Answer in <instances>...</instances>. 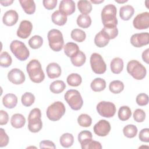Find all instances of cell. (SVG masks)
<instances>
[{"instance_id":"24","label":"cell","mask_w":149,"mask_h":149,"mask_svg":"<svg viewBox=\"0 0 149 149\" xmlns=\"http://www.w3.org/2000/svg\"><path fill=\"white\" fill-rule=\"evenodd\" d=\"M110 68L113 73H120L123 69V61L122 59L119 57L114 58L111 62Z\"/></svg>"},{"instance_id":"36","label":"cell","mask_w":149,"mask_h":149,"mask_svg":"<svg viewBox=\"0 0 149 149\" xmlns=\"http://www.w3.org/2000/svg\"><path fill=\"white\" fill-rule=\"evenodd\" d=\"M109 89L113 94H119L124 89V84L120 80H113L109 83Z\"/></svg>"},{"instance_id":"42","label":"cell","mask_w":149,"mask_h":149,"mask_svg":"<svg viewBox=\"0 0 149 149\" xmlns=\"http://www.w3.org/2000/svg\"><path fill=\"white\" fill-rule=\"evenodd\" d=\"M34 95L30 92H26L22 96L21 101L22 104L25 107L31 106L34 102Z\"/></svg>"},{"instance_id":"44","label":"cell","mask_w":149,"mask_h":149,"mask_svg":"<svg viewBox=\"0 0 149 149\" xmlns=\"http://www.w3.org/2000/svg\"><path fill=\"white\" fill-rule=\"evenodd\" d=\"M133 119L137 122H143L146 119V113L141 109H136L133 113Z\"/></svg>"},{"instance_id":"51","label":"cell","mask_w":149,"mask_h":149,"mask_svg":"<svg viewBox=\"0 0 149 149\" xmlns=\"http://www.w3.org/2000/svg\"><path fill=\"white\" fill-rule=\"evenodd\" d=\"M9 121V115L8 113L3 111H0V125H6Z\"/></svg>"},{"instance_id":"12","label":"cell","mask_w":149,"mask_h":149,"mask_svg":"<svg viewBox=\"0 0 149 149\" xmlns=\"http://www.w3.org/2000/svg\"><path fill=\"white\" fill-rule=\"evenodd\" d=\"M130 43L135 47L139 48L149 43V34L147 32L134 34L130 37Z\"/></svg>"},{"instance_id":"1","label":"cell","mask_w":149,"mask_h":149,"mask_svg":"<svg viewBox=\"0 0 149 149\" xmlns=\"http://www.w3.org/2000/svg\"><path fill=\"white\" fill-rule=\"evenodd\" d=\"M117 9L113 4L105 5L101 11V20L105 27H116L118 19L116 17Z\"/></svg>"},{"instance_id":"4","label":"cell","mask_w":149,"mask_h":149,"mask_svg":"<svg viewBox=\"0 0 149 149\" xmlns=\"http://www.w3.org/2000/svg\"><path fill=\"white\" fill-rule=\"evenodd\" d=\"M41 110L36 108L33 109L28 116V129L32 133L40 132L42 127V122L41 119Z\"/></svg>"},{"instance_id":"11","label":"cell","mask_w":149,"mask_h":149,"mask_svg":"<svg viewBox=\"0 0 149 149\" xmlns=\"http://www.w3.org/2000/svg\"><path fill=\"white\" fill-rule=\"evenodd\" d=\"M133 24L138 30L147 29L149 27V13L148 12L138 14L133 19Z\"/></svg>"},{"instance_id":"27","label":"cell","mask_w":149,"mask_h":149,"mask_svg":"<svg viewBox=\"0 0 149 149\" xmlns=\"http://www.w3.org/2000/svg\"><path fill=\"white\" fill-rule=\"evenodd\" d=\"M52 22L58 26H63L67 22V16L59 10L55 11L51 16Z\"/></svg>"},{"instance_id":"41","label":"cell","mask_w":149,"mask_h":149,"mask_svg":"<svg viewBox=\"0 0 149 149\" xmlns=\"http://www.w3.org/2000/svg\"><path fill=\"white\" fill-rule=\"evenodd\" d=\"M12 62V59L10 55L6 51L2 52L0 55V65L3 68L10 66Z\"/></svg>"},{"instance_id":"50","label":"cell","mask_w":149,"mask_h":149,"mask_svg":"<svg viewBox=\"0 0 149 149\" xmlns=\"http://www.w3.org/2000/svg\"><path fill=\"white\" fill-rule=\"evenodd\" d=\"M40 148H56L55 144L49 140H43L40 143Z\"/></svg>"},{"instance_id":"48","label":"cell","mask_w":149,"mask_h":149,"mask_svg":"<svg viewBox=\"0 0 149 149\" xmlns=\"http://www.w3.org/2000/svg\"><path fill=\"white\" fill-rule=\"evenodd\" d=\"M57 0H44L42 3L44 6L48 10H52L54 9L57 4Z\"/></svg>"},{"instance_id":"39","label":"cell","mask_w":149,"mask_h":149,"mask_svg":"<svg viewBox=\"0 0 149 149\" xmlns=\"http://www.w3.org/2000/svg\"><path fill=\"white\" fill-rule=\"evenodd\" d=\"M43 44L42 38L38 35H35L31 37L29 40V45L33 49L40 48Z\"/></svg>"},{"instance_id":"17","label":"cell","mask_w":149,"mask_h":149,"mask_svg":"<svg viewBox=\"0 0 149 149\" xmlns=\"http://www.w3.org/2000/svg\"><path fill=\"white\" fill-rule=\"evenodd\" d=\"M19 19V15L17 12L11 9L6 11L2 17V22L4 24L8 26H12L15 25Z\"/></svg>"},{"instance_id":"49","label":"cell","mask_w":149,"mask_h":149,"mask_svg":"<svg viewBox=\"0 0 149 149\" xmlns=\"http://www.w3.org/2000/svg\"><path fill=\"white\" fill-rule=\"evenodd\" d=\"M102 146L98 141L91 140L85 147L84 149H101Z\"/></svg>"},{"instance_id":"37","label":"cell","mask_w":149,"mask_h":149,"mask_svg":"<svg viewBox=\"0 0 149 149\" xmlns=\"http://www.w3.org/2000/svg\"><path fill=\"white\" fill-rule=\"evenodd\" d=\"M68 84L73 87H77L80 85L82 82V79L80 74L77 73H71L67 77Z\"/></svg>"},{"instance_id":"7","label":"cell","mask_w":149,"mask_h":149,"mask_svg":"<svg viewBox=\"0 0 149 149\" xmlns=\"http://www.w3.org/2000/svg\"><path fill=\"white\" fill-rule=\"evenodd\" d=\"M10 49L15 57L21 61H26L30 55V52L23 42L13 40L10 44Z\"/></svg>"},{"instance_id":"43","label":"cell","mask_w":149,"mask_h":149,"mask_svg":"<svg viewBox=\"0 0 149 149\" xmlns=\"http://www.w3.org/2000/svg\"><path fill=\"white\" fill-rule=\"evenodd\" d=\"M109 38V40L115 38L118 34V30L117 27H105L101 30Z\"/></svg>"},{"instance_id":"13","label":"cell","mask_w":149,"mask_h":149,"mask_svg":"<svg viewBox=\"0 0 149 149\" xmlns=\"http://www.w3.org/2000/svg\"><path fill=\"white\" fill-rule=\"evenodd\" d=\"M111 125L109 122L105 119L99 120L93 127L95 134L100 137H105L108 134L111 130Z\"/></svg>"},{"instance_id":"53","label":"cell","mask_w":149,"mask_h":149,"mask_svg":"<svg viewBox=\"0 0 149 149\" xmlns=\"http://www.w3.org/2000/svg\"><path fill=\"white\" fill-rule=\"evenodd\" d=\"M13 2V0H3L0 1V3L3 6H8L10 5Z\"/></svg>"},{"instance_id":"52","label":"cell","mask_w":149,"mask_h":149,"mask_svg":"<svg viewBox=\"0 0 149 149\" xmlns=\"http://www.w3.org/2000/svg\"><path fill=\"white\" fill-rule=\"evenodd\" d=\"M149 49L147 48L145 51H144L142 53V59L146 63H148L149 62V57H148Z\"/></svg>"},{"instance_id":"2","label":"cell","mask_w":149,"mask_h":149,"mask_svg":"<svg viewBox=\"0 0 149 149\" xmlns=\"http://www.w3.org/2000/svg\"><path fill=\"white\" fill-rule=\"evenodd\" d=\"M26 70L33 82L40 83L44 80L45 74L42 69L41 65L37 59L31 60L27 65Z\"/></svg>"},{"instance_id":"33","label":"cell","mask_w":149,"mask_h":149,"mask_svg":"<svg viewBox=\"0 0 149 149\" xmlns=\"http://www.w3.org/2000/svg\"><path fill=\"white\" fill-rule=\"evenodd\" d=\"M61 145L65 148L71 147L74 142V137L73 135L69 133L63 134L59 139Z\"/></svg>"},{"instance_id":"32","label":"cell","mask_w":149,"mask_h":149,"mask_svg":"<svg viewBox=\"0 0 149 149\" xmlns=\"http://www.w3.org/2000/svg\"><path fill=\"white\" fill-rule=\"evenodd\" d=\"M79 10L84 15L90 13L92 10V5L90 1L86 0H80L77 2Z\"/></svg>"},{"instance_id":"16","label":"cell","mask_w":149,"mask_h":149,"mask_svg":"<svg viewBox=\"0 0 149 149\" xmlns=\"http://www.w3.org/2000/svg\"><path fill=\"white\" fill-rule=\"evenodd\" d=\"M59 10L66 16L73 14L75 12V3L72 0H62L61 1Z\"/></svg>"},{"instance_id":"10","label":"cell","mask_w":149,"mask_h":149,"mask_svg":"<svg viewBox=\"0 0 149 149\" xmlns=\"http://www.w3.org/2000/svg\"><path fill=\"white\" fill-rule=\"evenodd\" d=\"M98 113L103 117L111 118L113 117L116 112V109L115 104L111 102L101 101L96 107Z\"/></svg>"},{"instance_id":"21","label":"cell","mask_w":149,"mask_h":149,"mask_svg":"<svg viewBox=\"0 0 149 149\" xmlns=\"http://www.w3.org/2000/svg\"><path fill=\"white\" fill-rule=\"evenodd\" d=\"M10 123L13 127L20 129L24 126L26 123V119L22 114L15 113L11 117Z\"/></svg>"},{"instance_id":"28","label":"cell","mask_w":149,"mask_h":149,"mask_svg":"<svg viewBox=\"0 0 149 149\" xmlns=\"http://www.w3.org/2000/svg\"><path fill=\"white\" fill-rule=\"evenodd\" d=\"M90 87L92 90L95 92H100L104 90L106 87V81L104 79L97 77L94 79L90 84Z\"/></svg>"},{"instance_id":"47","label":"cell","mask_w":149,"mask_h":149,"mask_svg":"<svg viewBox=\"0 0 149 149\" xmlns=\"http://www.w3.org/2000/svg\"><path fill=\"white\" fill-rule=\"evenodd\" d=\"M139 138L143 142L148 143L149 142V129L148 128L143 129L139 133Z\"/></svg>"},{"instance_id":"45","label":"cell","mask_w":149,"mask_h":149,"mask_svg":"<svg viewBox=\"0 0 149 149\" xmlns=\"http://www.w3.org/2000/svg\"><path fill=\"white\" fill-rule=\"evenodd\" d=\"M136 101L139 105L145 106L148 103V96L145 93H140L137 95Z\"/></svg>"},{"instance_id":"23","label":"cell","mask_w":149,"mask_h":149,"mask_svg":"<svg viewBox=\"0 0 149 149\" xmlns=\"http://www.w3.org/2000/svg\"><path fill=\"white\" fill-rule=\"evenodd\" d=\"M109 39L108 36L101 30L98 33L94 38V43L99 48H102L108 44Z\"/></svg>"},{"instance_id":"14","label":"cell","mask_w":149,"mask_h":149,"mask_svg":"<svg viewBox=\"0 0 149 149\" xmlns=\"http://www.w3.org/2000/svg\"><path fill=\"white\" fill-rule=\"evenodd\" d=\"M32 30V23L29 20H24L20 22L16 34L19 37L23 39H26L30 36Z\"/></svg>"},{"instance_id":"6","label":"cell","mask_w":149,"mask_h":149,"mask_svg":"<svg viewBox=\"0 0 149 149\" xmlns=\"http://www.w3.org/2000/svg\"><path fill=\"white\" fill-rule=\"evenodd\" d=\"M126 69L128 73L136 80L143 79L147 74L146 68L137 60L130 61L127 64Z\"/></svg>"},{"instance_id":"3","label":"cell","mask_w":149,"mask_h":149,"mask_svg":"<svg viewBox=\"0 0 149 149\" xmlns=\"http://www.w3.org/2000/svg\"><path fill=\"white\" fill-rule=\"evenodd\" d=\"M49 46L51 49L55 52H59L63 47L64 40L62 33L58 29H52L47 34Z\"/></svg>"},{"instance_id":"46","label":"cell","mask_w":149,"mask_h":149,"mask_svg":"<svg viewBox=\"0 0 149 149\" xmlns=\"http://www.w3.org/2000/svg\"><path fill=\"white\" fill-rule=\"evenodd\" d=\"M1 136H0V147H3L8 145L9 143V137L3 129H0Z\"/></svg>"},{"instance_id":"22","label":"cell","mask_w":149,"mask_h":149,"mask_svg":"<svg viewBox=\"0 0 149 149\" xmlns=\"http://www.w3.org/2000/svg\"><path fill=\"white\" fill-rule=\"evenodd\" d=\"M93 135L91 132L88 130H83L78 134V140L81 144L82 149H84L86 146L91 140Z\"/></svg>"},{"instance_id":"15","label":"cell","mask_w":149,"mask_h":149,"mask_svg":"<svg viewBox=\"0 0 149 149\" xmlns=\"http://www.w3.org/2000/svg\"><path fill=\"white\" fill-rule=\"evenodd\" d=\"M8 79L14 84H21L25 81V75L20 69L14 68L8 72Z\"/></svg>"},{"instance_id":"9","label":"cell","mask_w":149,"mask_h":149,"mask_svg":"<svg viewBox=\"0 0 149 149\" xmlns=\"http://www.w3.org/2000/svg\"><path fill=\"white\" fill-rule=\"evenodd\" d=\"M90 65L93 71L96 74H103L107 70V65L101 55L93 53L90 56Z\"/></svg>"},{"instance_id":"31","label":"cell","mask_w":149,"mask_h":149,"mask_svg":"<svg viewBox=\"0 0 149 149\" xmlns=\"http://www.w3.org/2000/svg\"><path fill=\"white\" fill-rule=\"evenodd\" d=\"M66 88L65 83L62 80H55L49 86L50 91L54 94H59L63 91Z\"/></svg>"},{"instance_id":"25","label":"cell","mask_w":149,"mask_h":149,"mask_svg":"<svg viewBox=\"0 0 149 149\" xmlns=\"http://www.w3.org/2000/svg\"><path fill=\"white\" fill-rule=\"evenodd\" d=\"M19 2L26 13L32 15L35 12L36 4L33 0H20Z\"/></svg>"},{"instance_id":"29","label":"cell","mask_w":149,"mask_h":149,"mask_svg":"<svg viewBox=\"0 0 149 149\" xmlns=\"http://www.w3.org/2000/svg\"><path fill=\"white\" fill-rule=\"evenodd\" d=\"M72 63L76 67L81 66L84 64L86 61V55L81 51H79V52L74 56L70 58Z\"/></svg>"},{"instance_id":"55","label":"cell","mask_w":149,"mask_h":149,"mask_svg":"<svg viewBox=\"0 0 149 149\" xmlns=\"http://www.w3.org/2000/svg\"><path fill=\"white\" fill-rule=\"evenodd\" d=\"M127 0H124V1H118V0H115V2H118V3H124V2H127Z\"/></svg>"},{"instance_id":"20","label":"cell","mask_w":149,"mask_h":149,"mask_svg":"<svg viewBox=\"0 0 149 149\" xmlns=\"http://www.w3.org/2000/svg\"><path fill=\"white\" fill-rule=\"evenodd\" d=\"M134 9L131 5H124L120 8L119 16L123 20H129L134 15Z\"/></svg>"},{"instance_id":"54","label":"cell","mask_w":149,"mask_h":149,"mask_svg":"<svg viewBox=\"0 0 149 149\" xmlns=\"http://www.w3.org/2000/svg\"><path fill=\"white\" fill-rule=\"evenodd\" d=\"M91 2H93V3L95 4H98V3H101L102 2H104V0H100V1H97V0H91Z\"/></svg>"},{"instance_id":"34","label":"cell","mask_w":149,"mask_h":149,"mask_svg":"<svg viewBox=\"0 0 149 149\" xmlns=\"http://www.w3.org/2000/svg\"><path fill=\"white\" fill-rule=\"evenodd\" d=\"M118 115L120 120L126 121L128 120L132 116L131 109L127 106H122L119 109Z\"/></svg>"},{"instance_id":"38","label":"cell","mask_w":149,"mask_h":149,"mask_svg":"<svg viewBox=\"0 0 149 149\" xmlns=\"http://www.w3.org/2000/svg\"><path fill=\"white\" fill-rule=\"evenodd\" d=\"M137 128L134 125H127L123 129V133L125 136L127 138H133L137 133Z\"/></svg>"},{"instance_id":"40","label":"cell","mask_w":149,"mask_h":149,"mask_svg":"<svg viewBox=\"0 0 149 149\" xmlns=\"http://www.w3.org/2000/svg\"><path fill=\"white\" fill-rule=\"evenodd\" d=\"M77 122L81 127H89L92 123L91 118L87 114L82 113L77 118Z\"/></svg>"},{"instance_id":"8","label":"cell","mask_w":149,"mask_h":149,"mask_svg":"<svg viewBox=\"0 0 149 149\" xmlns=\"http://www.w3.org/2000/svg\"><path fill=\"white\" fill-rule=\"evenodd\" d=\"M66 108L61 101H55L50 105L47 109V116L51 121L59 120L65 114Z\"/></svg>"},{"instance_id":"26","label":"cell","mask_w":149,"mask_h":149,"mask_svg":"<svg viewBox=\"0 0 149 149\" xmlns=\"http://www.w3.org/2000/svg\"><path fill=\"white\" fill-rule=\"evenodd\" d=\"M79 51V46L74 42H69L64 46V53L69 58L76 55Z\"/></svg>"},{"instance_id":"18","label":"cell","mask_w":149,"mask_h":149,"mask_svg":"<svg viewBox=\"0 0 149 149\" xmlns=\"http://www.w3.org/2000/svg\"><path fill=\"white\" fill-rule=\"evenodd\" d=\"M47 76L50 79H55L59 77L62 73L61 66L55 62L49 63L46 68Z\"/></svg>"},{"instance_id":"35","label":"cell","mask_w":149,"mask_h":149,"mask_svg":"<svg viewBox=\"0 0 149 149\" xmlns=\"http://www.w3.org/2000/svg\"><path fill=\"white\" fill-rule=\"evenodd\" d=\"M70 36L75 41L81 42L85 40L86 38V34L83 30L81 29H74L72 30Z\"/></svg>"},{"instance_id":"5","label":"cell","mask_w":149,"mask_h":149,"mask_svg":"<svg viewBox=\"0 0 149 149\" xmlns=\"http://www.w3.org/2000/svg\"><path fill=\"white\" fill-rule=\"evenodd\" d=\"M64 98L72 109L78 111L81 108L83 101L79 91L73 89L69 90L65 94Z\"/></svg>"},{"instance_id":"19","label":"cell","mask_w":149,"mask_h":149,"mask_svg":"<svg viewBox=\"0 0 149 149\" xmlns=\"http://www.w3.org/2000/svg\"><path fill=\"white\" fill-rule=\"evenodd\" d=\"M2 103L5 107L12 109L15 108L17 104V97L14 94H7L3 96L2 98Z\"/></svg>"},{"instance_id":"30","label":"cell","mask_w":149,"mask_h":149,"mask_svg":"<svg viewBox=\"0 0 149 149\" xmlns=\"http://www.w3.org/2000/svg\"><path fill=\"white\" fill-rule=\"evenodd\" d=\"M77 25L83 29H87L91 24V19L88 15H80L77 18Z\"/></svg>"}]
</instances>
